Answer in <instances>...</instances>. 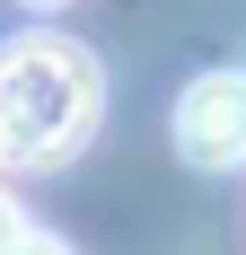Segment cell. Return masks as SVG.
Wrapping results in <instances>:
<instances>
[{
	"label": "cell",
	"instance_id": "obj_4",
	"mask_svg": "<svg viewBox=\"0 0 246 255\" xmlns=\"http://www.w3.org/2000/svg\"><path fill=\"white\" fill-rule=\"evenodd\" d=\"M26 220H18V203H9V194H0V255H9V238H18Z\"/></svg>",
	"mask_w": 246,
	"mask_h": 255
},
{
	"label": "cell",
	"instance_id": "obj_1",
	"mask_svg": "<svg viewBox=\"0 0 246 255\" xmlns=\"http://www.w3.org/2000/svg\"><path fill=\"white\" fill-rule=\"evenodd\" d=\"M106 79L97 62L62 35H18L0 44V158L9 167H53L97 132Z\"/></svg>",
	"mask_w": 246,
	"mask_h": 255
},
{
	"label": "cell",
	"instance_id": "obj_2",
	"mask_svg": "<svg viewBox=\"0 0 246 255\" xmlns=\"http://www.w3.org/2000/svg\"><path fill=\"white\" fill-rule=\"evenodd\" d=\"M176 150L194 167H246V71H202L176 97Z\"/></svg>",
	"mask_w": 246,
	"mask_h": 255
},
{
	"label": "cell",
	"instance_id": "obj_5",
	"mask_svg": "<svg viewBox=\"0 0 246 255\" xmlns=\"http://www.w3.org/2000/svg\"><path fill=\"white\" fill-rule=\"evenodd\" d=\"M26 9H62V0H26Z\"/></svg>",
	"mask_w": 246,
	"mask_h": 255
},
{
	"label": "cell",
	"instance_id": "obj_3",
	"mask_svg": "<svg viewBox=\"0 0 246 255\" xmlns=\"http://www.w3.org/2000/svg\"><path fill=\"white\" fill-rule=\"evenodd\" d=\"M9 255H71V247H62V238H44V229H18V238H9Z\"/></svg>",
	"mask_w": 246,
	"mask_h": 255
}]
</instances>
